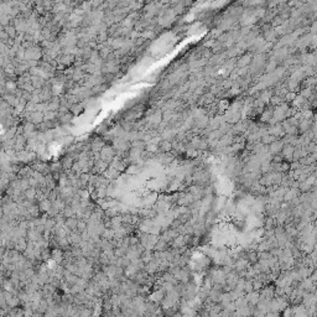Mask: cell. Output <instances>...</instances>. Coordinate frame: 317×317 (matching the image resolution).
Masks as SVG:
<instances>
[{
    "label": "cell",
    "instance_id": "1",
    "mask_svg": "<svg viewBox=\"0 0 317 317\" xmlns=\"http://www.w3.org/2000/svg\"><path fill=\"white\" fill-rule=\"evenodd\" d=\"M4 30L6 31V34L9 35V37H10V38H14V37H15V35H16V29H15L14 26L8 25V26H5V29H4Z\"/></svg>",
    "mask_w": 317,
    "mask_h": 317
},
{
    "label": "cell",
    "instance_id": "2",
    "mask_svg": "<svg viewBox=\"0 0 317 317\" xmlns=\"http://www.w3.org/2000/svg\"><path fill=\"white\" fill-rule=\"evenodd\" d=\"M0 2H2V3H8L9 0H0Z\"/></svg>",
    "mask_w": 317,
    "mask_h": 317
}]
</instances>
